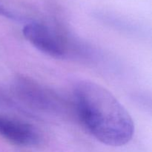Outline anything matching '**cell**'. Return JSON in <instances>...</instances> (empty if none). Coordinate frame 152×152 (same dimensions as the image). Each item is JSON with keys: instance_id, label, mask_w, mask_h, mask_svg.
I'll use <instances>...</instances> for the list:
<instances>
[{"instance_id": "obj_1", "label": "cell", "mask_w": 152, "mask_h": 152, "mask_svg": "<svg viewBox=\"0 0 152 152\" xmlns=\"http://www.w3.org/2000/svg\"><path fill=\"white\" fill-rule=\"evenodd\" d=\"M74 102L82 126L97 141L120 147L132 140V117L105 87L90 80L79 82L74 88Z\"/></svg>"}, {"instance_id": "obj_2", "label": "cell", "mask_w": 152, "mask_h": 152, "mask_svg": "<svg viewBox=\"0 0 152 152\" xmlns=\"http://www.w3.org/2000/svg\"><path fill=\"white\" fill-rule=\"evenodd\" d=\"M22 34L28 42L44 54L56 59L65 56V47L62 39L47 25L29 22L23 27Z\"/></svg>"}, {"instance_id": "obj_3", "label": "cell", "mask_w": 152, "mask_h": 152, "mask_svg": "<svg viewBox=\"0 0 152 152\" xmlns=\"http://www.w3.org/2000/svg\"><path fill=\"white\" fill-rule=\"evenodd\" d=\"M0 136L7 142L22 147H34L42 140L37 128L14 117L0 115Z\"/></svg>"}, {"instance_id": "obj_4", "label": "cell", "mask_w": 152, "mask_h": 152, "mask_svg": "<svg viewBox=\"0 0 152 152\" xmlns=\"http://www.w3.org/2000/svg\"><path fill=\"white\" fill-rule=\"evenodd\" d=\"M0 16H4V17L8 18V19H17V16H15L14 13L10 10L7 8L4 5H3L0 2Z\"/></svg>"}]
</instances>
